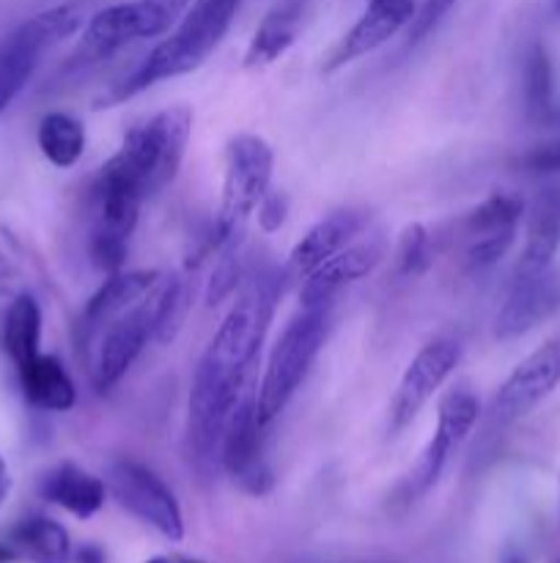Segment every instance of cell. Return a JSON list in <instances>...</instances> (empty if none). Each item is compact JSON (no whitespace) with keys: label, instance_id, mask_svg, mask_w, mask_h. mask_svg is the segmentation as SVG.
<instances>
[{"label":"cell","instance_id":"ffe728a7","mask_svg":"<svg viewBox=\"0 0 560 563\" xmlns=\"http://www.w3.org/2000/svg\"><path fill=\"white\" fill-rule=\"evenodd\" d=\"M159 278H163V273H157V269H126V273L121 269V273L108 275V280H104V284L93 291L91 300L82 306L80 319H77L75 328L77 344L91 339V335L97 333L108 319H113L115 313L135 306Z\"/></svg>","mask_w":560,"mask_h":563},{"label":"cell","instance_id":"f35d334b","mask_svg":"<svg viewBox=\"0 0 560 563\" xmlns=\"http://www.w3.org/2000/svg\"><path fill=\"white\" fill-rule=\"evenodd\" d=\"M148 563H173L170 559H163V555H157V559H152Z\"/></svg>","mask_w":560,"mask_h":563},{"label":"cell","instance_id":"4316f807","mask_svg":"<svg viewBox=\"0 0 560 563\" xmlns=\"http://www.w3.org/2000/svg\"><path fill=\"white\" fill-rule=\"evenodd\" d=\"M522 99H525V115L536 126H552L558 102H555V69L547 47L541 42L533 44L525 55V71H522Z\"/></svg>","mask_w":560,"mask_h":563},{"label":"cell","instance_id":"e575fe53","mask_svg":"<svg viewBox=\"0 0 560 563\" xmlns=\"http://www.w3.org/2000/svg\"><path fill=\"white\" fill-rule=\"evenodd\" d=\"M75 559L77 563H104V553L99 548H93V544H86Z\"/></svg>","mask_w":560,"mask_h":563},{"label":"cell","instance_id":"5bb4252c","mask_svg":"<svg viewBox=\"0 0 560 563\" xmlns=\"http://www.w3.org/2000/svg\"><path fill=\"white\" fill-rule=\"evenodd\" d=\"M560 385V339L547 341L516 363L489 405V429H505L530 416Z\"/></svg>","mask_w":560,"mask_h":563},{"label":"cell","instance_id":"4dcf8cb0","mask_svg":"<svg viewBox=\"0 0 560 563\" xmlns=\"http://www.w3.org/2000/svg\"><path fill=\"white\" fill-rule=\"evenodd\" d=\"M459 3V0H423L421 5H415V14H412L406 31V47H417L421 42H426L439 25H443L445 16L450 14V9Z\"/></svg>","mask_w":560,"mask_h":563},{"label":"cell","instance_id":"f546056e","mask_svg":"<svg viewBox=\"0 0 560 563\" xmlns=\"http://www.w3.org/2000/svg\"><path fill=\"white\" fill-rule=\"evenodd\" d=\"M245 280V267H242V247L239 240H234L231 245H225L217 253V262H214L212 275H209L206 291H203V300L209 308H217L220 302L228 300L239 284Z\"/></svg>","mask_w":560,"mask_h":563},{"label":"cell","instance_id":"30bf717a","mask_svg":"<svg viewBox=\"0 0 560 563\" xmlns=\"http://www.w3.org/2000/svg\"><path fill=\"white\" fill-rule=\"evenodd\" d=\"M104 484H108V493L113 495L121 509L146 522L159 537L170 539V542L184 539V515H181L179 500H176L173 489L152 467L130 460V456L113 460L108 465Z\"/></svg>","mask_w":560,"mask_h":563},{"label":"cell","instance_id":"52a82bcc","mask_svg":"<svg viewBox=\"0 0 560 563\" xmlns=\"http://www.w3.org/2000/svg\"><path fill=\"white\" fill-rule=\"evenodd\" d=\"M190 3L192 0H126L97 11L80 31V44L71 53L69 66H93L124 49L126 44L165 36L173 31Z\"/></svg>","mask_w":560,"mask_h":563},{"label":"cell","instance_id":"cb8c5ba5","mask_svg":"<svg viewBox=\"0 0 560 563\" xmlns=\"http://www.w3.org/2000/svg\"><path fill=\"white\" fill-rule=\"evenodd\" d=\"M302 14H305V0H278L258 22L250 44H247V69H261L289 53L291 44L300 36Z\"/></svg>","mask_w":560,"mask_h":563},{"label":"cell","instance_id":"b9f144b4","mask_svg":"<svg viewBox=\"0 0 560 563\" xmlns=\"http://www.w3.org/2000/svg\"><path fill=\"white\" fill-rule=\"evenodd\" d=\"M179 563H201V561H190V559H181Z\"/></svg>","mask_w":560,"mask_h":563},{"label":"cell","instance_id":"7a4b0ae2","mask_svg":"<svg viewBox=\"0 0 560 563\" xmlns=\"http://www.w3.org/2000/svg\"><path fill=\"white\" fill-rule=\"evenodd\" d=\"M187 289L179 275H165L135 302L115 313L91 339L77 344L93 390L108 394L126 377L148 341L168 344L181 330L187 313Z\"/></svg>","mask_w":560,"mask_h":563},{"label":"cell","instance_id":"5b68a950","mask_svg":"<svg viewBox=\"0 0 560 563\" xmlns=\"http://www.w3.org/2000/svg\"><path fill=\"white\" fill-rule=\"evenodd\" d=\"M333 302L324 306H302V311L285 324L280 339L275 341L272 352L264 366L261 383L256 388L258 418L264 427L275 421L289 407L294 394L300 390L302 379L311 372L313 361L322 352L333 319Z\"/></svg>","mask_w":560,"mask_h":563},{"label":"cell","instance_id":"6da1fadb","mask_svg":"<svg viewBox=\"0 0 560 563\" xmlns=\"http://www.w3.org/2000/svg\"><path fill=\"white\" fill-rule=\"evenodd\" d=\"M283 280L275 269H258L228 308L192 374L187 405V443L192 462L209 473L220 462V440L234 407L247 394L269 324L275 319Z\"/></svg>","mask_w":560,"mask_h":563},{"label":"cell","instance_id":"2e32d148","mask_svg":"<svg viewBox=\"0 0 560 563\" xmlns=\"http://www.w3.org/2000/svg\"><path fill=\"white\" fill-rule=\"evenodd\" d=\"M522 196L508 190H494L464 218L467 264L472 269H489L511 251L525 218Z\"/></svg>","mask_w":560,"mask_h":563},{"label":"cell","instance_id":"83f0119b","mask_svg":"<svg viewBox=\"0 0 560 563\" xmlns=\"http://www.w3.org/2000/svg\"><path fill=\"white\" fill-rule=\"evenodd\" d=\"M36 143L55 168H71L86 154V126L75 115L53 110L38 121Z\"/></svg>","mask_w":560,"mask_h":563},{"label":"cell","instance_id":"e0dca14e","mask_svg":"<svg viewBox=\"0 0 560 563\" xmlns=\"http://www.w3.org/2000/svg\"><path fill=\"white\" fill-rule=\"evenodd\" d=\"M412 14H415V0H368L360 20L329 49L322 71L324 75H333V71L351 64V60L371 55L373 49L388 44L395 33L404 31L410 25Z\"/></svg>","mask_w":560,"mask_h":563},{"label":"cell","instance_id":"9a60e30c","mask_svg":"<svg viewBox=\"0 0 560 563\" xmlns=\"http://www.w3.org/2000/svg\"><path fill=\"white\" fill-rule=\"evenodd\" d=\"M560 308V273L555 267L525 273L516 269L494 313L492 333L497 341H514L547 322Z\"/></svg>","mask_w":560,"mask_h":563},{"label":"cell","instance_id":"4fadbf2b","mask_svg":"<svg viewBox=\"0 0 560 563\" xmlns=\"http://www.w3.org/2000/svg\"><path fill=\"white\" fill-rule=\"evenodd\" d=\"M464 350H461L459 341L453 339H434L417 352L410 361V366L401 374L399 385H395V394L390 399L388 410V434L404 432L417 416H421L423 407L432 401V396L448 383L450 374L459 368Z\"/></svg>","mask_w":560,"mask_h":563},{"label":"cell","instance_id":"f1b7e54d","mask_svg":"<svg viewBox=\"0 0 560 563\" xmlns=\"http://www.w3.org/2000/svg\"><path fill=\"white\" fill-rule=\"evenodd\" d=\"M434 264V242L423 223L404 225L395 245V269L401 278H421Z\"/></svg>","mask_w":560,"mask_h":563},{"label":"cell","instance_id":"603a6c76","mask_svg":"<svg viewBox=\"0 0 560 563\" xmlns=\"http://www.w3.org/2000/svg\"><path fill=\"white\" fill-rule=\"evenodd\" d=\"M16 377H20V388L27 405H33L36 410L69 412L77 405L75 379L55 355L38 352L36 357L16 368Z\"/></svg>","mask_w":560,"mask_h":563},{"label":"cell","instance_id":"ab89813d","mask_svg":"<svg viewBox=\"0 0 560 563\" xmlns=\"http://www.w3.org/2000/svg\"><path fill=\"white\" fill-rule=\"evenodd\" d=\"M555 126H558V135H560V104H558V113H555Z\"/></svg>","mask_w":560,"mask_h":563},{"label":"cell","instance_id":"d6986e66","mask_svg":"<svg viewBox=\"0 0 560 563\" xmlns=\"http://www.w3.org/2000/svg\"><path fill=\"white\" fill-rule=\"evenodd\" d=\"M366 225V209H338V212L322 218L294 247H291L289 262H285V275L302 280L305 275H311L318 264H324L327 258H333L335 253L349 247L351 242L362 234Z\"/></svg>","mask_w":560,"mask_h":563},{"label":"cell","instance_id":"ac0fdd59","mask_svg":"<svg viewBox=\"0 0 560 563\" xmlns=\"http://www.w3.org/2000/svg\"><path fill=\"white\" fill-rule=\"evenodd\" d=\"M384 256H388L384 240L351 242L349 247L335 253L333 258L318 264L311 275L302 278L300 302L302 306H324V302H333L346 286L368 278L384 262Z\"/></svg>","mask_w":560,"mask_h":563},{"label":"cell","instance_id":"9c48e42d","mask_svg":"<svg viewBox=\"0 0 560 563\" xmlns=\"http://www.w3.org/2000/svg\"><path fill=\"white\" fill-rule=\"evenodd\" d=\"M190 135L192 110L187 104H173L132 126L121 141L119 154L143 176L148 196H154L176 179Z\"/></svg>","mask_w":560,"mask_h":563},{"label":"cell","instance_id":"d590c367","mask_svg":"<svg viewBox=\"0 0 560 563\" xmlns=\"http://www.w3.org/2000/svg\"><path fill=\"white\" fill-rule=\"evenodd\" d=\"M16 559V550L11 544H0V563H11Z\"/></svg>","mask_w":560,"mask_h":563},{"label":"cell","instance_id":"60d3db41","mask_svg":"<svg viewBox=\"0 0 560 563\" xmlns=\"http://www.w3.org/2000/svg\"><path fill=\"white\" fill-rule=\"evenodd\" d=\"M555 14L560 16V0H555Z\"/></svg>","mask_w":560,"mask_h":563},{"label":"cell","instance_id":"7c38bea8","mask_svg":"<svg viewBox=\"0 0 560 563\" xmlns=\"http://www.w3.org/2000/svg\"><path fill=\"white\" fill-rule=\"evenodd\" d=\"M478 418H481V405H478V396L467 388H453L439 399L437 407V429H434L432 440L423 449L421 460L412 467L410 478L404 484L406 500L423 498L434 484L439 482V476L448 467L450 456L464 445V440L470 438L472 429H475Z\"/></svg>","mask_w":560,"mask_h":563},{"label":"cell","instance_id":"d4e9b609","mask_svg":"<svg viewBox=\"0 0 560 563\" xmlns=\"http://www.w3.org/2000/svg\"><path fill=\"white\" fill-rule=\"evenodd\" d=\"M0 350L16 368L42 352V306L33 295H16L0 317Z\"/></svg>","mask_w":560,"mask_h":563},{"label":"cell","instance_id":"8d00e7d4","mask_svg":"<svg viewBox=\"0 0 560 563\" xmlns=\"http://www.w3.org/2000/svg\"><path fill=\"white\" fill-rule=\"evenodd\" d=\"M9 275H11V262L3 256V253H0V284H3V280L9 278Z\"/></svg>","mask_w":560,"mask_h":563},{"label":"cell","instance_id":"ba28073f","mask_svg":"<svg viewBox=\"0 0 560 563\" xmlns=\"http://www.w3.org/2000/svg\"><path fill=\"white\" fill-rule=\"evenodd\" d=\"M86 22V3L71 0V3L38 11L31 20L22 22L14 33H9V38L0 44V113L31 82L42 55L53 49L55 44L80 33Z\"/></svg>","mask_w":560,"mask_h":563},{"label":"cell","instance_id":"44dd1931","mask_svg":"<svg viewBox=\"0 0 560 563\" xmlns=\"http://www.w3.org/2000/svg\"><path fill=\"white\" fill-rule=\"evenodd\" d=\"M527 229L525 247L516 269L538 273V269L552 267L555 256L560 251V185L547 181L533 198L530 209H525Z\"/></svg>","mask_w":560,"mask_h":563},{"label":"cell","instance_id":"7402d4cb","mask_svg":"<svg viewBox=\"0 0 560 563\" xmlns=\"http://www.w3.org/2000/svg\"><path fill=\"white\" fill-rule=\"evenodd\" d=\"M38 495L77 520H91L108 500V484L75 462H60L38 478Z\"/></svg>","mask_w":560,"mask_h":563},{"label":"cell","instance_id":"836d02e7","mask_svg":"<svg viewBox=\"0 0 560 563\" xmlns=\"http://www.w3.org/2000/svg\"><path fill=\"white\" fill-rule=\"evenodd\" d=\"M9 493H11V473H9V465H5V456L0 454V506L5 504Z\"/></svg>","mask_w":560,"mask_h":563},{"label":"cell","instance_id":"484cf974","mask_svg":"<svg viewBox=\"0 0 560 563\" xmlns=\"http://www.w3.org/2000/svg\"><path fill=\"white\" fill-rule=\"evenodd\" d=\"M9 544L16 555L33 563H71V539L53 517L33 515L16 522L9 533Z\"/></svg>","mask_w":560,"mask_h":563},{"label":"cell","instance_id":"8fae6325","mask_svg":"<svg viewBox=\"0 0 560 563\" xmlns=\"http://www.w3.org/2000/svg\"><path fill=\"white\" fill-rule=\"evenodd\" d=\"M264 423L258 418L256 390H247L234 407L220 440V465L242 493L264 498L272 489L275 473L264 451Z\"/></svg>","mask_w":560,"mask_h":563},{"label":"cell","instance_id":"1f68e13d","mask_svg":"<svg viewBox=\"0 0 560 563\" xmlns=\"http://www.w3.org/2000/svg\"><path fill=\"white\" fill-rule=\"evenodd\" d=\"M519 168L538 179H558L560 176V135L547 143H538L530 152L522 154Z\"/></svg>","mask_w":560,"mask_h":563},{"label":"cell","instance_id":"74e56055","mask_svg":"<svg viewBox=\"0 0 560 563\" xmlns=\"http://www.w3.org/2000/svg\"><path fill=\"white\" fill-rule=\"evenodd\" d=\"M503 563H525V559H522V555H514V553H508L503 559Z\"/></svg>","mask_w":560,"mask_h":563},{"label":"cell","instance_id":"3957f363","mask_svg":"<svg viewBox=\"0 0 560 563\" xmlns=\"http://www.w3.org/2000/svg\"><path fill=\"white\" fill-rule=\"evenodd\" d=\"M242 3L245 0H192L173 31L141 60L130 77H124L108 97H102V108L126 102L170 77L195 71L220 47Z\"/></svg>","mask_w":560,"mask_h":563},{"label":"cell","instance_id":"8992f818","mask_svg":"<svg viewBox=\"0 0 560 563\" xmlns=\"http://www.w3.org/2000/svg\"><path fill=\"white\" fill-rule=\"evenodd\" d=\"M272 170L275 152L261 135L239 132L231 137L225 146L220 207L206 236L209 251L220 253L234 240H242V229L272 187Z\"/></svg>","mask_w":560,"mask_h":563},{"label":"cell","instance_id":"277c9868","mask_svg":"<svg viewBox=\"0 0 560 563\" xmlns=\"http://www.w3.org/2000/svg\"><path fill=\"white\" fill-rule=\"evenodd\" d=\"M146 198V181L119 152L99 168L88 192V212H91L88 256L99 273L115 275L124 269L130 240Z\"/></svg>","mask_w":560,"mask_h":563},{"label":"cell","instance_id":"d6a6232c","mask_svg":"<svg viewBox=\"0 0 560 563\" xmlns=\"http://www.w3.org/2000/svg\"><path fill=\"white\" fill-rule=\"evenodd\" d=\"M285 218H289V196L269 187V192L258 203V225L264 234H275L285 223Z\"/></svg>","mask_w":560,"mask_h":563}]
</instances>
